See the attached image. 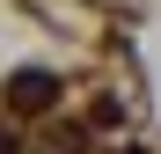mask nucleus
<instances>
[{
	"instance_id": "1",
	"label": "nucleus",
	"mask_w": 161,
	"mask_h": 154,
	"mask_svg": "<svg viewBox=\"0 0 161 154\" xmlns=\"http://www.w3.org/2000/svg\"><path fill=\"white\" fill-rule=\"evenodd\" d=\"M51 103H59V73H44V66H22L15 81H8V110H22V117L51 110Z\"/></svg>"
},
{
	"instance_id": "2",
	"label": "nucleus",
	"mask_w": 161,
	"mask_h": 154,
	"mask_svg": "<svg viewBox=\"0 0 161 154\" xmlns=\"http://www.w3.org/2000/svg\"><path fill=\"white\" fill-rule=\"evenodd\" d=\"M0 154H22V147H15V132H0Z\"/></svg>"
}]
</instances>
